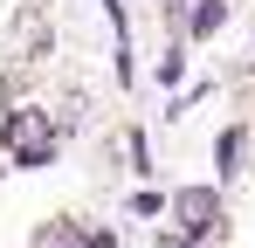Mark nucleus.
Here are the masks:
<instances>
[{"label":"nucleus","instance_id":"nucleus-1","mask_svg":"<svg viewBox=\"0 0 255 248\" xmlns=\"http://www.w3.org/2000/svg\"><path fill=\"white\" fill-rule=\"evenodd\" d=\"M7 145L21 152V165H48L55 159V131H48L35 111H14V118H7Z\"/></svg>","mask_w":255,"mask_h":248},{"label":"nucleus","instance_id":"nucleus-2","mask_svg":"<svg viewBox=\"0 0 255 248\" xmlns=\"http://www.w3.org/2000/svg\"><path fill=\"white\" fill-rule=\"evenodd\" d=\"M172 207H179V221H186V235H207V228H214V193H207V186H193V193H179Z\"/></svg>","mask_w":255,"mask_h":248},{"label":"nucleus","instance_id":"nucleus-3","mask_svg":"<svg viewBox=\"0 0 255 248\" xmlns=\"http://www.w3.org/2000/svg\"><path fill=\"white\" fill-rule=\"evenodd\" d=\"M214 159H221V179H235V172H242V131H221Z\"/></svg>","mask_w":255,"mask_h":248},{"label":"nucleus","instance_id":"nucleus-4","mask_svg":"<svg viewBox=\"0 0 255 248\" xmlns=\"http://www.w3.org/2000/svg\"><path fill=\"white\" fill-rule=\"evenodd\" d=\"M214 28H221V0H200L193 7V35H214Z\"/></svg>","mask_w":255,"mask_h":248}]
</instances>
